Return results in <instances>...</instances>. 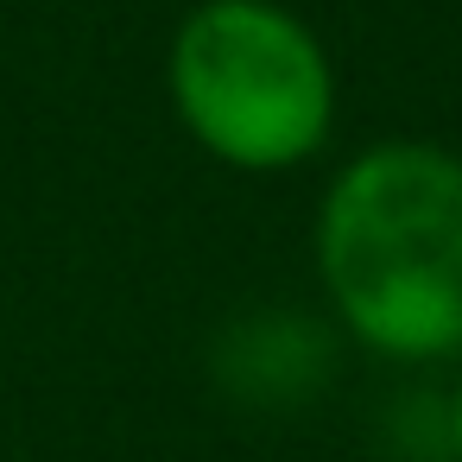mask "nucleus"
<instances>
[{"label":"nucleus","instance_id":"f257e3e1","mask_svg":"<svg viewBox=\"0 0 462 462\" xmlns=\"http://www.w3.org/2000/svg\"><path fill=\"white\" fill-rule=\"evenodd\" d=\"M317 273L374 355H462V159L430 140L348 159L317 203Z\"/></svg>","mask_w":462,"mask_h":462},{"label":"nucleus","instance_id":"f03ea898","mask_svg":"<svg viewBox=\"0 0 462 462\" xmlns=\"http://www.w3.org/2000/svg\"><path fill=\"white\" fill-rule=\"evenodd\" d=\"M171 108L235 171L304 165L336 121V70L317 32L273 0H203L171 39Z\"/></svg>","mask_w":462,"mask_h":462},{"label":"nucleus","instance_id":"7ed1b4c3","mask_svg":"<svg viewBox=\"0 0 462 462\" xmlns=\"http://www.w3.org/2000/svg\"><path fill=\"white\" fill-rule=\"evenodd\" d=\"M449 443H456V456H462V386H456V405H449Z\"/></svg>","mask_w":462,"mask_h":462}]
</instances>
